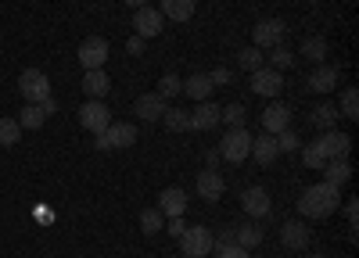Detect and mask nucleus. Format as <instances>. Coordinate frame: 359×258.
Returning a JSON list of instances; mask_svg holds the SVG:
<instances>
[{
    "mask_svg": "<svg viewBox=\"0 0 359 258\" xmlns=\"http://www.w3.org/2000/svg\"><path fill=\"white\" fill-rule=\"evenodd\" d=\"M216 251V258H248V248H241V244H226V248H212Z\"/></svg>",
    "mask_w": 359,
    "mask_h": 258,
    "instance_id": "39",
    "label": "nucleus"
},
{
    "mask_svg": "<svg viewBox=\"0 0 359 258\" xmlns=\"http://www.w3.org/2000/svg\"><path fill=\"white\" fill-rule=\"evenodd\" d=\"M133 108H137V119L140 122H158L162 111H165V97L162 94H140L133 101Z\"/></svg>",
    "mask_w": 359,
    "mask_h": 258,
    "instance_id": "15",
    "label": "nucleus"
},
{
    "mask_svg": "<svg viewBox=\"0 0 359 258\" xmlns=\"http://www.w3.org/2000/svg\"><path fill=\"white\" fill-rule=\"evenodd\" d=\"M248 155H252V133L245 126L226 129L223 143H219V158H226L230 165H241V162H248Z\"/></svg>",
    "mask_w": 359,
    "mask_h": 258,
    "instance_id": "2",
    "label": "nucleus"
},
{
    "mask_svg": "<svg viewBox=\"0 0 359 258\" xmlns=\"http://www.w3.org/2000/svg\"><path fill=\"white\" fill-rule=\"evenodd\" d=\"M108 104L104 101H86L83 108H79V126L83 129H90V133H104L108 129Z\"/></svg>",
    "mask_w": 359,
    "mask_h": 258,
    "instance_id": "10",
    "label": "nucleus"
},
{
    "mask_svg": "<svg viewBox=\"0 0 359 258\" xmlns=\"http://www.w3.org/2000/svg\"><path fill=\"white\" fill-rule=\"evenodd\" d=\"M158 94L169 101V97H176V94H184V79H180L176 72H165L162 79H158Z\"/></svg>",
    "mask_w": 359,
    "mask_h": 258,
    "instance_id": "33",
    "label": "nucleus"
},
{
    "mask_svg": "<svg viewBox=\"0 0 359 258\" xmlns=\"http://www.w3.org/2000/svg\"><path fill=\"white\" fill-rule=\"evenodd\" d=\"M18 90H22V101L43 104V101H50V79L40 69H25L22 79H18Z\"/></svg>",
    "mask_w": 359,
    "mask_h": 258,
    "instance_id": "3",
    "label": "nucleus"
},
{
    "mask_svg": "<svg viewBox=\"0 0 359 258\" xmlns=\"http://www.w3.org/2000/svg\"><path fill=\"white\" fill-rule=\"evenodd\" d=\"M302 57H306V62H313V65H323V57H327V40H323V36H309V40L302 43Z\"/></svg>",
    "mask_w": 359,
    "mask_h": 258,
    "instance_id": "28",
    "label": "nucleus"
},
{
    "mask_svg": "<svg viewBox=\"0 0 359 258\" xmlns=\"http://www.w3.org/2000/svg\"><path fill=\"white\" fill-rule=\"evenodd\" d=\"M212 90H216V86H212V79H208L205 72H194V76L184 83V94H187L191 101H208V97H212Z\"/></svg>",
    "mask_w": 359,
    "mask_h": 258,
    "instance_id": "24",
    "label": "nucleus"
},
{
    "mask_svg": "<svg viewBox=\"0 0 359 258\" xmlns=\"http://www.w3.org/2000/svg\"><path fill=\"white\" fill-rule=\"evenodd\" d=\"M298 148H302V140H298L294 129H280V133H277V151H287V155H291V151H298Z\"/></svg>",
    "mask_w": 359,
    "mask_h": 258,
    "instance_id": "37",
    "label": "nucleus"
},
{
    "mask_svg": "<svg viewBox=\"0 0 359 258\" xmlns=\"http://www.w3.org/2000/svg\"><path fill=\"white\" fill-rule=\"evenodd\" d=\"M18 136H22L18 119H0V143H4V148H15Z\"/></svg>",
    "mask_w": 359,
    "mask_h": 258,
    "instance_id": "34",
    "label": "nucleus"
},
{
    "mask_svg": "<svg viewBox=\"0 0 359 258\" xmlns=\"http://www.w3.org/2000/svg\"><path fill=\"white\" fill-rule=\"evenodd\" d=\"M280 90H284V72L269 69V65L252 72V94H259V97H280Z\"/></svg>",
    "mask_w": 359,
    "mask_h": 258,
    "instance_id": "7",
    "label": "nucleus"
},
{
    "mask_svg": "<svg viewBox=\"0 0 359 258\" xmlns=\"http://www.w3.org/2000/svg\"><path fill=\"white\" fill-rule=\"evenodd\" d=\"M241 208H245V215H252V219H266L269 208H273V197H269L266 187H245Z\"/></svg>",
    "mask_w": 359,
    "mask_h": 258,
    "instance_id": "9",
    "label": "nucleus"
},
{
    "mask_svg": "<svg viewBox=\"0 0 359 258\" xmlns=\"http://www.w3.org/2000/svg\"><path fill=\"white\" fill-rule=\"evenodd\" d=\"M158 11L169 22H187V18H194V0H162Z\"/></svg>",
    "mask_w": 359,
    "mask_h": 258,
    "instance_id": "25",
    "label": "nucleus"
},
{
    "mask_svg": "<svg viewBox=\"0 0 359 258\" xmlns=\"http://www.w3.org/2000/svg\"><path fill=\"white\" fill-rule=\"evenodd\" d=\"M294 65V54L287 47H273L269 50V69H277V72H287Z\"/></svg>",
    "mask_w": 359,
    "mask_h": 258,
    "instance_id": "35",
    "label": "nucleus"
},
{
    "mask_svg": "<svg viewBox=\"0 0 359 258\" xmlns=\"http://www.w3.org/2000/svg\"><path fill=\"white\" fill-rule=\"evenodd\" d=\"M226 244H237V226H226L223 234L216 237V244H212V248H226Z\"/></svg>",
    "mask_w": 359,
    "mask_h": 258,
    "instance_id": "41",
    "label": "nucleus"
},
{
    "mask_svg": "<svg viewBox=\"0 0 359 258\" xmlns=\"http://www.w3.org/2000/svg\"><path fill=\"white\" fill-rule=\"evenodd\" d=\"M309 122L323 133V129H334L338 126V108L331 104V101H320L313 111H309Z\"/></svg>",
    "mask_w": 359,
    "mask_h": 258,
    "instance_id": "23",
    "label": "nucleus"
},
{
    "mask_svg": "<svg viewBox=\"0 0 359 258\" xmlns=\"http://www.w3.org/2000/svg\"><path fill=\"white\" fill-rule=\"evenodd\" d=\"M162 11L158 8H137V15H133V36H140V40H151V36H158L162 33Z\"/></svg>",
    "mask_w": 359,
    "mask_h": 258,
    "instance_id": "8",
    "label": "nucleus"
},
{
    "mask_svg": "<svg viewBox=\"0 0 359 258\" xmlns=\"http://www.w3.org/2000/svg\"><path fill=\"white\" fill-rule=\"evenodd\" d=\"M126 4H130V8H144V4H147V0H126Z\"/></svg>",
    "mask_w": 359,
    "mask_h": 258,
    "instance_id": "47",
    "label": "nucleus"
},
{
    "mask_svg": "<svg viewBox=\"0 0 359 258\" xmlns=\"http://www.w3.org/2000/svg\"><path fill=\"white\" fill-rule=\"evenodd\" d=\"M194 190H198L201 201H219L223 190H226V183H223V176H219L216 169H205L201 176H198V183H194Z\"/></svg>",
    "mask_w": 359,
    "mask_h": 258,
    "instance_id": "16",
    "label": "nucleus"
},
{
    "mask_svg": "<svg viewBox=\"0 0 359 258\" xmlns=\"http://www.w3.org/2000/svg\"><path fill=\"white\" fill-rule=\"evenodd\" d=\"M316 148H320V155H323L327 162H331V158H345V155H348L352 140H348V133L323 129V133H320V140H316Z\"/></svg>",
    "mask_w": 359,
    "mask_h": 258,
    "instance_id": "11",
    "label": "nucleus"
},
{
    "mask_svg": "<svg viewBox=\"0 0 359 258\" xmlns=\"http://www.w3.org/2000/svg\"><path fill=\"white\" fill-rule=\"evenodd\" d=\"M104 136H108V148H111V151H123V148H133L137 126H130V122H108Z\"/></svg>",
    "mask_w": 359,
    "mask_h": 258,
    "instance_id": "19",
    "label": "nucleus"
},
{
    "mask_svg": "<svg viewBox=\"0 0 359 258\" xmlns=\"http://www.w3.org/2000/svg\"><path fill=\"white\" fill-rule=\"evenodd\" d=\"M94 148H97V151H111V148H108V136H104V133H97V140H94Z\"/></svg>",
    "mask_w": 359,
    "mask_h": 258,
    "instance_id": "46",
    "label": "nucleus"
},
{
    "mask_svg": "<svg viewBox=\"0 0 359 258\" xmlns=\"http://www.w3.org/2000/svg\"><path fill=\"white\" fill-rule=\"evenodd\" d=\"M338 201H341V190L331 187V183H316L309 187L302 197H298V215H309V219H331L338 212Z\"/></svg>",
    "mask_w": 359,
    "mask_h": 258,
    "instance_id": "1",
    "label": "nucleus"
},
{
    "mask_svg": "<svg viewBox=\"0 0 359 258\" xmlns=\"http://www.w3.org/2000/svg\"><path fill=\"white\" fill-rule=\"evenodd\" d=\"M144 47H147V43H144L140 36H130V40H126V50H130L133 57H140V54H144Z\"/></svg>",
    "mask_w": 359,
    "mask_h": 258,
    "instance_id": "43",
    "label": "nucleus"
},
{
    "mask_svg": "<svg viewBox=\"0 0 359 258\" xmlns=\"http://www.w3.org/2000/svg\"><path fill=\"white\" fill-rule=\"evenodd\" d=\"M341 115H345V119H359V90H355V86L341 90Z\"/></svg>",
    "mask_w": 359,
    "mask_h": 258,
    "instance_id": "36",
    "label": "nucleus"
},
{
    "mask_svg": "<svg viewBox=\"0 0 359 258\" xmlns=\"http://www.w3.org/2000/svg\"><path fill=\"white\" fill-rule=\"evenodd\" d=\"M306 258H323V255H313V251H309V255H306Z\"/></svg>",
    "mask_w": 359,
    "mask_h": 258,
    "instance_id": "48",
    "label": "nucleus"
},
{
    "mask_svg": "<svg viewBox=\"0 0 359 258\" xmlns=\"http://www.w3.org/2000/svg\"><path fill=\"white\" fill-rule=\"evenodd\" d=\"M280 244H284L287 251H306V248H309V226H306L302 219H287V222L280 226Z\"/></svg>",
    "mask_w": 359,
    "mask_h": 258,
    "instance_id": "12",
    "label": "nucleus"
},
{
    "mask_svg": "<svg viewBox=\"0 0 359 258\" xmlns=\"http://www.w3.org/2000/svg\"><path fill=\"white\" fill-rule=\"evenodd\" d=\"M352 180V169H348V162L345 158H331V162H327L323 165V183H331V187H345Z\"/></svg>",
    "mask_w": 359,
    "mask_h": 258,
    "instance_id": "22",
    "label": "nucleus"
},
{
    "mask_svg": "<svg viewBox=\"0 0 359 258\" xmlns=\"http://www.w3.org/2000/svg\"><path fill=\"white\" fill-rule=\"evenodd\" d=\"M187 190H180V187H165L162 190V197H158V212L165 215V219H176V215H184L187 212Z\"/></svg>",
    "mask_w": 359,
    "mask_h": 258,
    "instance_id": "14",
    "label": "nucleus"
},
{
    "mask_svg": "<svg viewBox=\"0 0 359 258\" xmlns=\"http://www.w3.org/2000/svg\"><path fill=\"white\" fill-rule=\"evenodd\" d=\"M245 119H248L245 104H226V108H219V122H223V126H230V129L245 126Z\"/></svg>",
    "mask_w": 359,
    "mask_h": 258,
    "instance_id": "30",
    "label": "nucleus"
},
{
    "mask_svg": "<svg viewBox=\"0 0 359 258\" xmlns=\"http://www.w3.org/2000/svg\"><path fill=\"white\" fill-rule=\"evenodd\" d=\"M108 90H111V79H108V72H101V69H90L86 76H83V94L86 97H108Z\"/></svg>",
    "mask_w": 359,
    "mask_h": 258,
    "instance_id": "21",
    "label": "nucleus"
},
{
    "mask_svg": "<svg viewBox=\"0 0 359 258\" xmlns=\"http://www.w3.org/2000/svg\"><path fill=\"white\" fill-rule=\"evenodd\" d=\"M212 244H216V237L208 234L205 226H187V229H184V237H180L184 258H205V255H212Z\"/></svg>",
    "mask_w": 359,
    "mask_h": 258,
    "instance_id": "4",
    "label": "nucleus"
},
{
    "mask_svg": "<svg viewBox=\"0 0 359 258\" xmlns=\"http://www.w3.org/2000/svg\"><path fill=\"white\" fill-rule=\"evenodd\" d=\"M219 126V104L216 101H198L191 111V129H216Z\"/></svg>",
    "mask_w": 359,
    "mask_h": 258,
    "instance_id": "18",
    "label": "nucleus"
},
{
    "mask_svg": "<svg viewBox=\"0 0 359 258\" xmlns=\"http://www.w3.org/2000/svg\"><path fill=\"white\" fill-rule=\"evenodd\" d=\"M291 126V108L287 104H280V101H273V104H269L266 111H262V129L266 133H280V129H287Z\"/></svg>",
    "mask_w": 359,
    "mask_h": 258,
    "instance_id": "17",
    "label": "nucleus"
},
{
    "mask_svg": "<svg viewBox=\"0 0 359 258\" xmlns=\"http://www.w3.org/2000/svg\"><path fill=\"white\" fill-rule=\"evenodd\" d=\"M237 244H241V248H255V244H262V229L252 226V222H241V226H237Z\"/></svg>",
    "mask_w": 359,
    "mask_h": 258,
    "instance_id": "32",
    "label": "nucleus"
},
{
    "mask_svg": "<svg viewBox=\"0 0 359 258\" xmlns=\"http://www.w3.org/2000/svg\"><path fill=\"white\" fill-rule=\"evenodd\" d=\"M345 219H348L352 226L359 222V201H355V197H352V201H348V205H345Z\"/></svg>",
    "mask_w": 359,
    "mask_h": 258,
    "instance_id": "44",
    "label": "nucleus"
},
{
    "mask_svg": "<svg viewBox=\"0 0 359 258\" xmlns=\"http://www.w3.org/2000/svg\"><path fill=\"white\" fill-rule=\"evenodd\" d=\"M79 65L90 72V69H104L108 65V40L104 36H86L79 43Z\"/></svg>",
    "mask_w": 359,
    "mask_h": 258,
    "instance_id": "6",
    "label": "nucleus"
},
{
    "mask_svg": "<svg viewBox=\"0 0 359 258\" xmlns=\"http://www.w3.org/2000/svg\"><path fill=\"white\" fill-rule=\"evenodd\" d=\"M208 79H212V86H226V83L233 79V72L219 65V69H212V72H208Z\"/></svg>",
    "mask_w": 359,
    "mask_h": 258,
    "instance_id": "40",
    "label": "nucleus"
},
{
    "mask_svg": "<svg viewBox=\"0 0 359 258\" xmlns=\"http://www.w3.org/2000/svg\"><path fill=\"white\" fill-rule=\"evenodd\" d=\"M298 151H302V165H306V169H323V165H327V158L320 155L316 143H309V148H298Z\"/></svg>",
    "mask_w": 359,
    "mask_h": 258,
    "instance_id": "38",
    "label": "nucleus"
},
{
    "mask_svg": "<svg viewBox=\"0 0 359 258\" xmlns=\"http://www.w3.org/2000/svg\"><path fill=\"white\" fill-rule=\"evenodd\" d=\"M338 65H316L309 76H306V86H309V94H331L334 86H338Z\"/></svg>",
    "mask_w": 359,
    "mask_h": 258,
    "instance_id": "13",
    "label": "nucleus"
},
{
    "mask_svg": "<svg viewBox=\"0 0 359 258\" xmlns=\"http://www.w3.org/2000/svg\"><path fill=\"white\" fill-rule=\"evenodd\" d=\"M205 162H208V169H216V165H219V148H212V151H205Z\"/></svg>",
    "mask_w": 359,
    "mask_h": 258,
    "instance_id": "45",
    "label": "nucleus"
},
{
    "mask_svg": "<svg viewBox=\"0 0 359 258\" xmlns=\"http://www.w3.org/2000/svg\"><path fill=\"white\" fill-rule=\"evenodd\" d=\"M277 155H280V151H277V136H273V133H262V136L252 140V155H248V158H255L259 165H273Z\"/></svg>",
    "mask_w": 359,
    "mask_h": 258,
    "instance_id": "20",
    "label": "nucleus"
},
{
    "mask_svg": "<svg viewBox=\"0 0 359 258\" xmlns=\"http://www.w3.org/2000/svg\"><path fill=\"white\" fill-rule=\"evenodd\" d=\"M184 229H187L184 215H176V219H169V237H172V241H180V237H184Z\"/></svg>",
    "mask_w": 359,
    "mask_h": 258,
    "instance_id": "42",
    "label": "nucleus"
},
{
    "mask_svg": "<svg viewBox=\"0 0 359 258\" xmlns=\"http://www.w3.org/2000/svg\"><path fill=\"white\" fill-rule=\"evenodd\" d=\"M162 119H165V129H172V133H187L191 129V111H184V108H165Z\"/></svg>",
    "mask_w": 359,
    "mask_h": 258,
    "instance_id": "26",
    "label": "nucleus"
},
{
    "mask_svg": "<svg viewBox=\"0 0 359 258\" xmlns=\"http://www.w3.org/2000/svg\"><path fill=\"white\" fill-rule=\"evenodd\" d=\"M43 122H47V111L40 104H25L18 115V126H25V129H40Z\"/></svg>",
    "mask_w": 359,
    "mask_h": 258,
    "instance_id": "27",
    "label": "nucleus"
},
{
    "mask_svg": "<svg viewBox=\"0 0 359 258\" xmlns=\"http://www.w3.org/2000/svg\"><path fill=\"white\" fill-rule=\"evenodd\" d=\"M284 36H287V25H284L280 18H262V22L252 29V40H255L259 50H273V47H280Z\"/></svg>",
    "mask_w": 359,
    "mask_h": 258,
    "instance_id": "5",
    "label": "nucleus"
},
{
    "mask_svg": "<svg viewBox=\"0 0 359 258\" xmlns=\"http://www.w3.org/2000/svg\"><path fill=\"white\" fill-rule=\"evenodd\" d=\"M162 226H165V215H162L158 208H144V212H140V229H144V237H155Z\"/></svg>",
    "mask_w": 359,
    "mask_h": 258,
    "instance_id": "29",
    "label": "nucleus"
},
{
    "mask_svg": "<svg viewBox=\"0 0 359 258\" xmlns=\"http://www.w3.org/2000/svg\"><path fill=\"white\" fill-rule=\"evenodd\" d=\"M237 65H241L245 72H255V69H262V65H266V57H262V50H259V47H245L241 54H237Z\"/></svg>",
    "mask_w": 359,
    "mask_h": 258,
    "instance_id": "31",
    "label": "nucleus"
}]
</instances>
